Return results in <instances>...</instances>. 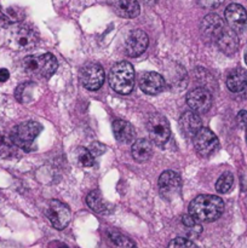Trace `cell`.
Masks as SVG:
<instances>
[{
    "mask_svg": "<svg viewBox=\"0 0 247 248\" xmlns=\"http://www.w3.org/2000/svg\"><path fill=\"white\" fill-rule=\"evenodd\" d=\"M224 202L219 196L200 195L189 205V215L199 222H215L222 216Z\"/></svg>",
    "mask_w": 247,
    "mask_h": 248,
    "instance_id": "cell-1",
    "label": "cell"
},
{
    "mask_svg": "<svg viewBox=\"0 0 247 248\" xmlns=\"http://www.w3.org/2000/svg\"><path fill=\"white\" fill-rule=\"evenodd\" d=\"M109 84L118 93H131L135 86V69L131 63L125 61L116 63L109 73Z\"/></svg>",
    "mask_w": 247,
    "mask_h": 248,
    "instance_id": "cell-2",
    "label": "cell"
},
{
    "mask_svg": "<svg viewBox=\"0 0 247 248\" xmlns=\"http://www.w3.org/2000/svg\"><path fill=\"white\" fill-rule=\"evenodd\" d=\"M24 72L40 78H50L57 69V60L52 53L28 56L22 63Z\"/></svg>",
    "mask_w": 247,
    "mask_h": 248,
    "instance_id": "cell-3",
    "label": "cell"
},
{
    "mask_svg": "<svg viewBox=\"0 0 247 248\" xmlns=\"http://www.w3.org/2000/svg\"><path fill=\"white\" fill-rule=\"evenodd\" d=\"M41 130H43V126L36 121H26V123L15 126L14 130L11 131L10 138L16 147L28 152Z\"/></svg>",
    "mask_w": 247,
    "mask_h": 248,
    "instance_id": "cell-4",
    "label": "cell"
},
{
    "mask_svg": "<svg viewBox=\"0 0 247 248\" xmlns=\"http://www.w3.org/2000/svg\"><path fill=\"white\" fill-rule=\"evenodd\" d=\"M10 47L17 51L31 50L38 43V34L31 27L21 26L10 31L9 36Z\"/></svg>",
    "mask_w": 247,
    "mask_h": 248,
    "instance_id": "cell-5",
    "label": "cell"
},
{
    "mask_svg": "<svg viewBox=\"0 0 247 248\" xmlns=\"http://www.w3.org/2000/svg\"><path fill=\"white\" fill-rule=\"evenodd\" d=\"M148 133L153 143L156 145L166 144L171 136L170 124L166 118L160 114H152L147 123Z\"/></svg>",
    "mask_w": 247,
    "mask_h": 248,
    "instance_id": "cell-6",
    "label": "cell"
},
{
    "mask_svg": "<svg viewBox=\"0 0 247 248\" xmlns=\"http://www.w3.org/2000/svg\"><path fill=\"white\" fill-rule=\"evenodd\" d=\"M194 147L201 156H210L218 149V138L208 128L201 127L193 137Z\"/></svg>",
    "mask_w": 247,
    "mask_h": 248,
    "instance_id": "cell-7",
    "label": "cell"
},
{
    "mask_svg": "<svg viewBox=\"0 0 247 248\" xmlns=\"http://www.w3.org/2000/svg\"><path fill=\"white\" fill-rule=\"evenodd\" d=\"M80 81L85 89L96 91L104 82V70L101 65L90 63L84 65L80 70Z\"/></svg>",
    "mask_w": 247,
    "mask_h": 248,
    "instance_id": "cell-8",
    "label": "cell"
},
{
    "mask_svg": "<svg viewBox=\"0 0 247 248\" xmlns=\"http://www.w3.org/2000/svg\"><path fill=\"white\" fill-rule=\"evenodd\" d=\"M46 216L51 222L53 228L57 230H62L69 224L70 222V211L64 203L61 201L52 200L48 202L47 210H46Z\"/></svg>",
    "mask_w": 247,
    "mask_h": 248,
    "instance_id": "cell-9",
    "label": "cell"
},
{
    "mask_svg": "<svg viewBox=\"0 0 247 248\" xmlns=\"http://www.w3.org/2000/svg\"><path fill=\"white\" fill-rule=\"evenodd\" d=\"M159 189L162 198L166 200L176 198L179 195L182 189V178L177 172L166 171L160 176Z\"/></svg>",
    "mask_w": 247,
    "mask_h": 248,
    "instance_id": "cell-10",
    "label": "cell"
},
{
    "mask_svg": "<svg viewBox=\"0 0 247 248\" xmlns=\"http://www.w3.org/2000/svg\"><path fill=\"white\" fill-rule=\"evenodd\" d=\"M186 103L190 107L191 110L199 114H203L211 108L212 96H211L207 90L202 89V87H198V89L189 92L188 96H186Z\"/></svg>",
    "mask_w": 247,
    "mask_h": 248,
    "instance_id": "cell-11",
    "label": "cell"
},
{
    "mask_svg": "<svg viewBox=\"0 0 247 248\" xmlns=\"http://www.w3.org/2000/svg\"><path fill=\"white\" fill-rule=\"evenodd\" d=\"M225 21L230 29L234 31H242L247 26V11L240 4H230L224 12Z\"/></svg>",
    "mask_w": 247,
    "mask_h": 248,
    "instance_id": "cell-12",
    "label": "cell"
},
{
    "mask_svg": "<svg viewBox=\"0 0 247 248\" xmlns=\"http://www.w3.org/2000/svg\"><path fill=\"white\" fill-rule=\"evenodd\" d=\"M148 44H149V38L145 31L140 29L133 31L126 39V52L131 57H138L147 50Z\"/></svg>",
    "mask_w": 247,
    "mask_h": 248,
    "instance_id": "cell-13",
    "label": "cell"
},
{
    "mask_svg": "<svg viewBox=\"0 0 247 248\" xmlns=\"http://www.w3.org/2000/svg\"><path fill=\"white\" fill-rule=\"evenodd\" d=\"M201 31L205 39L210 41H217L224 31V22L218 15H207L201 23Z\"/></svg>",
    "mask_w": 247,
    "mask_h": 248,
    "instance_id": "cell-14",
    "label": "cell"
},
{
    "mask_svg": "<svg viewBox=\"0 0 247 248\" xmlns=\"http://www.w3.org/2000/svg\"><path fill=\"white\" fill-rule=\"evenodd\" d=\"M139 86L144 93L157 94L164 90L165 80L160 74L155 72H147L140 75Z\"/></svg>",
    "mask_w": 247,
    "mask_h": 248,
    "instance_id": "cell-15",
    "label": "cell"
},
{
    "mask_svg": "<svg viewBox=\"0 0 247 248\" xmlns=\"http://www.w3.org/2000/svg\"><path fill=\"white\" fill-rule=\"evenodd\" d=\"M179 126L185 137L193 138L202 127V124H201V119L198 114L193 113V111H186L181 118Z\"/></svg>",
    "mask_w": 247,
    "mask_h": 248,
    "instance_id": "cell-16",
    "label": "cell"
},
{
    "mask_svg": "<svg viewBox=\"0 0 247 248\" xmlns=\"http://www.w3.org/2000/svg\"><path fill=\"white\" fill-rule=\"evenodd\" d=\"M217 43L220 51L228 56L234 55L239 48V38H237L236 31H234L232 29H228V31L224 29L222 35L218 38Z\"/></svg>",
    "mask_w": 247,
    "mask_h": 248,
    "instance_id": "cell-17",
    "label": "cell"
},
{
    "mask_svg": "<svg viewBox=\"0 0 247 248\" xmlns=\"http://www.w3.org/2000/svg\"><path fill=\"white\" fill-rule=\"evenodd\" d=\"M227 86L232 92H241L247 86V70L244 68H235L227 78Z\"/></svg>",
    "mask_w": 247,
    "mask_h": 248,
    "instance_id": "cell-18",
    "label": "cell"
},
{
    "mask_svg": "<svg viewBox=\"0 0 247 248\" xmlns=\"http://www.w3.org/2000/svg\"><path fill=\"white\" fill-rule=\"evenodd\" d=\"M116 14L124 18H135L139 15L140 7L137 0H115L114 1Z\"/></svg>",
    "mask_w": 247,
    "mask_h": 248,
    "instance_id": "cell-19",
    "label": "cell"
},
{
    "mask_svg": "<svg viewBox=\"0 0 247 248\" xmlns=\"http://www.w3.org/2000/svg\"><path fill=\"white\" fill-rule=\"evenodd\" d=\"M113 131L116 140L120 143H124V144L131 143L133 140V138H135V130H133L132 125L130 123H127V121H114Z\"/></svg>",
    "mask_w": 247,
    "mask_h": 248,
    "instance_id": "cell-20",
    "label": "cell"
},
{
    "mask_svg": "<svg viewBox=\"0 0 247 248\" xmlns=\"http://www.w3.org/2000/svg\"><path fill=\"white\" fill-rule=\"evenodd\" d=\"M153 148L149 140H138L132 145V156L138 162H145L152 157Z\"/></svg>",
    "mask_w": 247,
    "mask_h": 248,
    "instance_id": "cell-21",
    "label": "cell"
},
{
    "mask_svg": "<svg viewBox=\"0 0 247 248\" xmlns=\"http://www.w3.org/2000/svg\"><path fill=\"white\" fill-rule=\"evenodd\" d=\"M107 237H108L109 244L113 246V248H136L135 242L132 240L118 232L110 230V232H107Z\"/></svg>",
    "mask_w": 247,
    "mask_h": 248,
    "instance_id": "cell-22",
    "label": "cell"
},
{
    "mask_svg": "<svg viewBox=\"0 0 247 248\" xmlns=\"http://www.w3.org/2000/svg\"><path fill=\"white\" fill-rule=\"evenodd\" d=\"M86 203L96 213H106L108 211V205H107V202L103 200L102 195L97 190L91 191L87 195Z\"/></svg>",
    "mask_w": 247,
    "mask_h": 248,
    "instance_id": "cell-23",
    "label": "cell"
},
{
    "mask_svg": "<svg viewBox=\"0 0 247 248\" xmlns=\"http://www.w3.org/2000/svg\"><path fill=\"white\" fill-rule=\"evenodd\" d=\"M182 224L186 229V234L189 237H198L202 232L200 222L193 217L191 215H185L182 218Z\"/></svg>",
    "mask_w": 247,
    "mask_h": 248,
    "instance_id": "cell-24",
    "label": "cell"
},
{
    "mask_svg": "<svg viewBox=\"0 0 247 248\" xmlns=\"http://www.w3.org/2000/svg\"><path fill=\"white\" fill-rule=\"evenodd\" d=\"M232 184H234V176L230 172H224L222 176L218 178L217 183H216V189L218 193L225 194L232 189Z\"/></svg>",
    "mask_w": 247,
    "mask_h": 248,
    "instance_id": "cell-25",
    "label": "cell"
},
{
    "mask_svg": "<svg viewBox=\"0 0 247 248\" xmlns=\"http://www.w3.org/2000/svg\"><path fill=\"white\" fill-rule=\"evenodd\" d=\"M77 159L81 166L84 167H91L93 165V155L91 154V152L85 148H77Z\"/></svg>",
    "mask_w": 247,
    "mask_h": 248,
    "instance_id": "cell-26",
    "label": "cell"
},
{
    "mask_svg": "<svg viewBox=\"0 0 247 248\" xmlns=\"http://www.w3.org/2000/svg\"><path fill=\"white\" fill-rule=\"evenodd\" d=\"M16 145L12 143L11 138L7 140L6 137L0 133V157H10L15 153Z\"/></svg>",
    "mask_w": 247,
    "mask_h": 248,
    "instance_id": "cell-27",
    "label": "cell"
},
{
    "mask_svg": "<svg viewBox=\"0 0 247 248\" xmlns=\"http://www.w3.org/2000/svg\"><path fill=\"white\" fill-rule=\"evenodd\" d=\"M169 248H198L191 240L185 237H177L169 244Z\"/></svg>",
    "mask_w": 247,
    "mask_h": 248,
    "instance_id": "cell-28",
    "label": "cell"
},
{
    "mask_svg": "<svg viewBox=\"0 0 247 248\" xmlns=\"http://www.w3.org/2000/svg\"><path fill=\"white\" fill-rule=\"evenodd\" d=\"M2 18L7 19L9 22H18L23 18V12L18 10L9 9L2 14Z\"/></svg>",
    "mask_w": 247,
    "mask_h": 248,
    "instance_id": "cell-29",
    "label": "cell"
},
{
    "mask_svg": "<svg viewBox=\"0 0 247 248\" xmlns=\"http://www.w3.org/2000/svg\"><path fill=\"white\" fill-rule=\"evenodd\" d=\"M104 150H106V148H104L99 142H93L91 144V147H90V152H91V154L93 155V156H99V155L103 154Z\"/></svg>",
    "mask_w": 247,
    "mask_h": 248,
    "instance_id": "cell-30",
    "label": "cell"
},
{
    "mask_svg": "<svg viewBox=\"0 0 247 248\" xmlns=\"http://www.w3.org/2000/svg\"><path fill=\"white\" fill-rule=\"evenodd\" d=\"M236 120L241 127H246L247 126V111L246 110L239 111V114H237V116H236Z\"/></svg>",
    "mask_w": 247,
    "mask_h": 248,
    "instance_id": "cell-31",
    "label": "cell"
},
{
    "mask_svg": "<svg viewBox=\"0 0 247 248\" xmlns=\"http://www.w3.org/2000/svg\"><path fill=\"white\" fill-rule=\"evenodd\" d=\"M200 4L202 5L203 7H207V9H211V7H216L219 4H222L223 0H199Z\"/></svg>",
    "mask_w": 247,
    "mask_h": 248,
    "instance_id": "cell-32",
    "label": "cell"
},
{
    "mask_svg": "<svg viewBox=\"0 0 247 248\" xmlns=\"http://www.w3.org/2000/svg\"><path fill=\"white\" fill-rule=\"evenodd\" d=\"M10 78L9 70L5 69V68H0V82L7 81Z\"/></svg>",
    "mask_w": 247,
    "mask_h": 248,
    "instance_id": "cell-33",
    "label": "cell"
},
{
    "mask_svg": "<svg viewBox=\"0 0 247 248\" xmlns=\"http://www.w3.org/2000/svg\"><path fill=\"white\" fill-rule=\"evenodd\" d=\"M56 245H57V247L56 248H69L67 245H64V244H56Z\"/></svg>",
    "mask_w": 247,
    "mask_h": 248,
    "instance_id": "cell-34",
    "label": "cell"
},
{
    "mask_svg": "<svg viewBox=\"0 0 247 248\" xmlns=\"http://www.w3.org/2000/svg\"><path fill=\"white\" fill-rule=\"evenodd\" d=\"M245 62H246V64H247V50H246V52H245Z\"/></svg>",
    "mask_w": 247,
    "mask_h": 248,
    "instance_id": "cell-35",
    "label": "cell"
},
{
    "mask_svg": "<svg viewBox=\"0 0 247 248\" xmlns=\"http://www.w3.org/2000/svg\"><path fill=\"white\" fill-rule=\"evenodd\" d=\"M147 2H149V4H152V2H154V0H145Z\"/></svg>",
    "mask_w": 247,
    "mask_h": 248,
    "instance_id": "cell-36",
    "label": "cell"
}]
</instances>
